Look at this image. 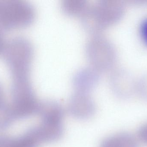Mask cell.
<instances>
[{
	"mask_svg": "<svg viewBox=\"0 0 147 147\" xmlns=\"http://www.w3.org/2000/svg\"><path fill=\"white\" fill-rule=\"evenodd\" d=\"M126 9L121 0H100L90 4L80 16V22L86 31L99 35L106 28L119 21Z\"/></svg>",
	"mask_w": 147,
	"mask_h": 147,
	"instance_id": "1",
	"label": "cell"
},
{
	"mask_svg": "<svg viewBox=\"0 0 147 147\" xmlns=\"http://www.w3.org/2000/svg\"><path fill=\"white\" fill-rule=\"evenodd\" d=\"M12 79L29 78L34 48L29 40L16 36L6 42L2 52Z\"/></svg>",
	"mask_w": 147,
	"mask_h": 147,
	"instance_id": "2",
	"label": "cell"
},
{
	"mask_svg": "<svg viewBox=\"0 0 147 147\" xmlns=\"http://www.w3.org/2000/svg\"><path fill=\"white\" fill-rule=\"evenodd\" d=\"M38 114L40 117L37 126L44 143H53L60 140L63 135L64 110L55 100L40 102Z\"/></svg>",
	"mask_w": 147,
	"mask_h": 147,
	"instance_id": "3",
	"label": "cell"
},
{
	"mask_svg": "<svg viewBox=\"0 0 147 147\" xmlns=\"http://www.w3.org/2000/svg\"><path fill=\"white\" fill-rule=\"evenodd\" d=\"M36 15L33 5L23 0H0V30H9L32 24Z\"/></svg>",
	"mask_w": 147,
	"mask_h": 147,
	"instance_id": "4",
	"label": "cell"
},
{
	"mask_svg": "<svg viewBox=\"0 0 147 147\" xmlns=\"http://www.w3.org/2000/svg\"><path fill=\"white\" fill-rule=\"evenodd\" d=\"M11 94V107L15 120L38 114L40 102L36 98L30 79L12 80Z\"/></svg>",
	"mask_w": 147,
	"mask_h": 147,
	"instance_id": "5",
	"label": "cell"
},
{
	"mask_svg": "<svg viewBox=\"0 0 147 147\" xmlns=\"http://www.w3.org/2000/svg\"><path fill=\"white\" fill-rule=\"evenodd\" d=\"M85 52L91 66L100 72L110 70L116 63V49L113 43L104 36L92 37L86 45Z\"/></svg>",
	"mask_w": 147,
	"mask_h": 147,
	"instance_id": "6",
	"label": "cell"
},
{
	"mask_svg": "<svg viewBox=\"0 0 147 147\" xmlns=\"http://www.w3.org/2000/svg\"><path fill=\"white\" fill-rule=\"evenodd\" d=\"M109 84L114 95L120 99L128 100L137 94V79L126 68L114 70L110 76Z\"/></svg>",
	"mask_w": 147,
	"mask_h": 147,
	"instance_id": "7",
	"label": "cell"
},
{
	"mask_svg": "<svg viewBox=\"0 0 147 147\" xmlns=\"http://www.w3.org/2000/svg\"><path fill=\"white\" fill-rule=\"evenodd\" d=\"M68 110L74 118L84 121L90 119L94 115L96 107L89 93L75 91L71 97Z\"/></svg>",
	"mask_w": 147,
	"mask_h": 147,
	"instance_id": "8",
	"label": "cell"
},
{
	"mask_svg": "<svg viewBox=\"0 0 147 147\" xmlns=\"http://www.w3.org/2000/svg\"><path fill=\"white\" fill-rule=\"evenodd\" d=\"M101 79L100 72L92 66H86L75 72L72 84L75 91L90 93L94 89Z\"/></svg>",
	"mask_w": 147,
	"mask_h": 147,
	"instance_id": "9",
	"label": "cell"
},
{
	"mask_svg": "<svg viewBox=\"0 0 147 147\" xmlns=\"http://www.w3.org/2000/svg\"><path fill=\"white\" fill-rule=\"evenodd\" d=\"M42 144L34 127L17 137L0 135V147H39Z\"/></svg>",
	"mask_w": 147,
	"mask_h": 147,
	"instance_id": "10",
	"label": "cell"
},
{
	"mask_svg": "<svg viewBox=\"0 0 147 147\" xmlns=\"http://www.w3.org/2000/svg\"><path fill=\"white\" fill-rule=\"evenodd\" d=\"M99 147H139L137 139L128 133H117L103 140Z\"/></svg>",
	"mask_w": 147,
	"mask_h": 147,
	"instance_id": "11",
	"label": "cell"
},
{
	"mask_svg": "<svg viewBox=\"0 0 147 147\" xmlns=\"http://www.w3.org/2000/svg\"><path fill=\"white\" fill-rule=\"evenodd\" d=\"M89 4L86 0H64L61 3V8L67 15L80 17Z\"/></svg>",
	"mask_w": 147,
	"mask_h": 147,
	"instance_id": "12",
	"label": "cell"
},
{
	"mask_svg": "<svg viewBox=\"0 0 147 147\" xmlns=\"http://www.w3.org/2000/svg\"><path fill=\"white\" fill-rule=\"evenodd\" d=\"M137 94L147 102V72L137 79Z\"/></svg>",
	"mask_w": 147,
	"mask_h": 147,
	"instance_id": "13",
	"label": "cell"
},
{
	"mask_svg": "<svg viewBox=\"0 0 147 147\" xmlns=\"http://www.w3.org/2000/svg\"><path fill=\"white\" fill-rule=\"evenodd\" d=\"M140 31L142 38L147 45V17L141 22Z\"/></svg>",
	"mask_w": 147,
	"mask_h": 147,
	"instance_id": "14",
	"label": "cell"
},
{
	"mask_svg": "<svg viewBox=\"0 0 147 147\" xmlns=\"http://www.w3.org/2000/svg\"><path fill=\"white\" fill-rule=\"evenodd\" d=\"M138 135L140 140L147 145V123L143 124L139 129Z\"/></svg>",
	"mask_w": 147,
	"mask_h": 147,
	"instance_id": "15",
	"label": "cell"
},
{
	"mask_svg": "<svg viewBox=\"0 0 147 147\" xmlns=\"http://www.w3.org/2000/svg\"><path fill=\"white\" fill-rule=\"evenodd\" d=\"M7 105V104L5 100L2 86L0 83V110L4 108Z\"/></svg>",
	"mask_w": 147,
	"mask_h": 147,
	"instance_id": "16",
	"label": "cell"
},
{
	"mask_svg": "<svg viewBox=\"0 0 147 147\" xmlns=\"http://www.w3.org/2000/svg\"><path fill=\"white\" fill-rule=\"evenodd\" d=\"M6 43L2 31L0 30V53H2Z\"/></svg>",
	"mask_w": 147,
	"mask_h": 147,
	"instance_id": "17",
	"label": "cell"
}]
</instances>
